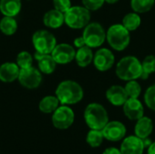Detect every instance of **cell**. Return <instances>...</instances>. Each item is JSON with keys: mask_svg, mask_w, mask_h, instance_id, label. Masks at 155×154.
<instances>
[{"mask_svg": "<svg viewBox=\"0 0 155 154\" xmlns=\"http://www.w3.org/2000/svg\"><path fill=\"white\" fill-rule=\"evenodd\" d=\"M32 44L39 54H51L57 44L54 35L48 30H38L32 36Z\"/></svg>", "mask_w": 155, "mask_h": 154, "instance_id": "cell-7", "label": "cell"}, {"mask_svg": "<svg viewBox=\"0 0 155 154\" xmlns=\"http://www.w3.org/2000/svg\"><path fill=\"white\" fill-rule=\"evenodd\" d=\"M155 0H131V7L134 12L144 14L149 12L154 5Z\"/></svg>", "mask_w": 155, "mask_h": 154, "instance_id": "cell-25", "label": "cell"}, {"mask_svg": "<svg viewBox=\"0 0 155 154\" xmlns=\"http://www.w3.org/2000/svg\"><path fill=\"white\" fill-rule=\"evenodd\" d=\"M148 154H155V143H153L148 147Z\"/></svg>", "mask_w": 155, "mask_h": 154, "instance_id": "cell-35", "label": "cell"}, {"mask_svg": "<svg viewBox=\"0 0 155 154\" xmlns=\"http://www.w3.org/2000/svg\"><path fill=\"white\" fill-rule=\"evenodd\" d=\"M16 64L20 69H25L33 66V56L26 51L20 52L16 56Z\"/></svg>", "mask_w": 155, "mask_h": 154, "instance_id": "cell-29", "label": "cell"}, {"mask_svg": "<svg viewBox=\"0 0 155 154\" xmlns=\"http://www.w3.org/2000/svg\"><path fill=\"white\" fill-rule=\"evenodd\" d=\"M74 121V113L68 105L59 106L52 115L53 125L58 130H66Z\"/></svg>", "mask_w": 155, "mask_h": 154, "instance_id": "cell-8", "label": "cell"}, {"mask_svg": "<svg viewBox=\"0 0 155 154\" xmlns=\"http://www.w3.org/2000/svg\"><path fill=\"white\" fill-rule=\"evenodd\" d=\"M17 80L23 87L29 90H34L40 86L42 84L43 76L39 69L31 66L28 68L20 69Z\"/></svg>", "mask_w": 155, "mask_h": 154, "instance_id": "cell-9", "label": "cell"}, {"mask_svg": "<svg viewBox=\"0 0 155 154\" xmlns=\"http://www.w3.org/2000/svg\"><path fill=\"white\" fill-rule=\"evenodd\" d=\"M103 154H122V152H121V150H119L115 147H110V148H107L106 150H104Z\"/></svg>", "mask_w": 155, "mask_h": 154, "instance_id": "cell-34", "label": "cell"}, {"mask_svg": "<svg viewBox=\"0 0 155 154\" xmlns=\"http://www.w3.org/2000/svg\"><path fill=\"white\" fill-rule=\"evenodd\" d=\"M22 8L21 0H0V12L5 16L17 15Z\"/></svg>", "mask_w": 155, "mask_h": 154, "instance_id": "cell-20", "label": "cell"}, {"mask_svg": "<svg viewBox=\"0 0 155 154\" xmlns=\"http://www.w3.org/2000/svg\"><path fill=\"white\" fill-rule=\"evenodd\" d=\"M55 96L63 105L78 103L84 98L83 87L75 81L64 80L61 82L55 90Z\"/></svg>", "mask_w": 155, "mask_h": 154, "instance_id": "cell-1", "label": "cell"}, {"mask_svg": "<svg viewBox=\"0 0 155 154\" xmlns=\"http://www.w3.org/2000/svg\"><path fill=\"white\" fill-rule=\"evenodd\" d=\"M104 139L110 142H119L124 138L126 134V127L118 121L108 122V123L102 130Z\"/></svg>", "mask_w": 155, "mask_h": 154, "instance_id": "cell-12", "label": "cell"}, {"mask_svg": "<svg viewBox=\"0 0 155 154\" xmlns=\"http://www.w3.org/2000/svg\"><path fill=\"white\" fill-rule=\"evenodd\" d=\"M144 103L149 109L155 112V84L151 85L145 91Z\"/></svg>", "mask_w": 155, "mask_h": 154, "instance_id": "cell-30", "label": "cell"}, {"mask_svg": "<svg viewBox=\"0 0 155 154\" xmlns=\"http://www.w3.org/2000/svg\"><path fill=\"white\" fill-rule=\"evenodd\" d=\"M124 115L131 121H137L143 116V105L138 98H128L123 105Z\"/></svg>", "mask_w": 155, "mask_h": 154, "instance_id": "cell-13", "label": "cell"}, {"mask_svg": "<svg viewBox=\"0 0 155 154\" xmlns=\"http://www.w3.org/2000/svg\"><path fill=\"white\" fill-rule=\"evenodd\" d=\"M83 37L85 44L91 48L100 47L106 40V32L100 23L93 22L89 23L83 32Z\"/></svg>", "mask_w": 155, "mask_h": 154, "instance_id": "cell-6", "label": "cell"}, {"mask_svg": "<svg viewBox=\"0 0 155 154\" xmlns=\"http://www.w3.org/2000/svg\"><path fill=\"white\" fill-rule=\"evenodd\" d=\"M108 102L114 106H123L129 98L124 87L121 85H112L105 93Z\"/></svg>", "mask_w": 155, "mask_h": 154, "instance_id": "cell-15", "label": "cell"}, {"mask_svg": "<svg viewBox=\"0 0 155 154\" xmlns=\"http://www.w3.org/2000/svg\"><path fill=\"white\" fill-rule=\"evenodd\" d=\"M84 117L87 126L93 130L102 131L109 122L106 109L97 103H92L86 106Z\"/></svg>", "mask_w": 155, "mask_h": 154, "instance_id": "cell-3", "label": "cell"}, {"mask_svg": "<svg viewBox=\"0 0 155 154\" xmlns=\"http://www.w3.org/2000/svg\"><path fill=\"white\" fill-rule=\"evenodd\" d=\"M104 137L103 134V132L100 130H93L91 129L86 136V143H88V145H90L93 148H97L99 146H101V144L103 143Z\"/></svg>", "mask_w": 155, "mask_h": 154, "instance_id": "cell-27", "label": "cell"}, {"mask_svg": "<svg viewBox=\"0 0 155 154\" xmlns=\"http://www.w3.org/2000/svg\"><path fill=\"white\" fill-rule=\"evenodd\" d=\"M106 40L114 50L124 51L128 47L131 41L130 31L122 24H114L108 28L106 32Z\"/></svg>", "mask_w": 155, "mask_h": 154, "instance_id": "cell-4", "label": "cell"}, {"mask_svg": "<svg viewBox=\"0 0 155 154\" xmlns=\"http://www.w3.org/2000/svg\"><path fill=\"white\" fill-rule=\"evenodd\" d=\"M43 22L46 27L57 29L64 24V14L54 8L51 9L45 14Z\"/></svg>", "mask_w": 155, "mask_h": 154, "instance_id": "cell-18", "label": "cell"}, {"mask_svg": "<svg viewBox=\"0 0 155 154\" xmlns=\"http://www.w3.org/2000/svg\"><path fill=\"white\" fill-rule=\"evenodd\" d=\"M142 23L141 16L139 15L138 13L135 12H131L126 14L122 20V25L130 32L137 30Z\"/></svg>", "mask_w": 155, "mask_h": 154, "instance_id": "cell-23", "label": "cell"}, {"mask_svg": "<svg viewBox=\"0 0 155 154\" xmlns=\"http://www.w3.org/2000/svg\"><path fill=\"white\" fill-rule=\"evenodd\" d=\"M20 68L16 63L6 62L0 65V81L10 84L18 79Z\"/></svg>", "mask_w": 155, "mask_h": 154, "instance_id": "cell-16", "label": "cell"}, {"mask_svg": "<svg viewBox=\"0 0 155 154\" xmlns=\"http://www.w3.org/2000/svg\"><path fill=\"white\" fill-rule=\"evenodd\" d=\"M115 74L116 76L123 81L137 80L141 78L143 74L142 63L135 56H124L117 63Z\"/></svg>", "mask_w": 155, "mask_h": 154, "instance_id": "cell-2", "label": "cell"}, {"mask_svg": "<svg viewBox=\"0 0 155 154\" xmlns=\"http://www.w3.org/2000/svg\"><path fill=\"white\" fill-rule=\"evenodd\" d=\"M143 144H144V147L146 148V147H149L153 143H152V141L150 140V139H148V138H145V139H143Z\"/></svg>", "mask_w": 155, "mask_h": 154, "instance_id": "cell-36", "label": "cell"}, {"mask_svg": "<svg viewBox=\"0 0 155 154\" xmlns=\"http://www.w3.org/2000/svg\"><path fill=\"white\" fill-rule=\"evenodd\" d=\"M75 53L74 46L66 43H62L55 45L51 54L57 64H67L74 60Z\"/></svg>", "mask_w": 155, "mask_h": 154, "instance_id": "cell-10", "label": "cell"}, {"mask_svg": "<svg viewBox=\"0 0 155 154\" xmlns=\"http://www.w3.org/2000/svg\"><path fill=\"white\" fill-rule=\"evenodd\" d=\"M124 89L129 98H139L142 93V86L136 80L127 81Z\"/></svg>", "mask_w": 155, "mask_h": 154, "instance_id": "cell-28", "label": "cell"}, {"mask_svg": "<svg viewBox=\"0 0 155 154\" xmlns=\"http://www.w3.org/2000/svg\"><path fill=\"white\" fill-rule=\"evenodd\" d=\"M104 0H82L83 5L89 11H96L100 9L104 5Z\"/></svg>", "mask_w": 155, "mask_h": 154, "instance_id": "cell-31", "label": "cell"}, {"mask_svg": "<svg viewBox=\"0 0 155 154\" xmlns=\"http://www.w3.org/2000/svg\"><path fill=\"white\" fill-rule=\"evenodd\" d=\"M74 45L75 47H77V48H81V47L86 45L85 41H84V38L83 37V35L80 36V37H77V38H75L74 40Z\"/></svg>", "mask_w": 155, "mask_h": 154, "instance_id": "cell-33", "label": "cell"}, {"mask_svg": "<svg viewBox=\"0 0 155 154\" xmlns=\"http://www.w3.org/2000/svg\"><path fill=\"white\" fill-rule=\"evenodd\" d=\"M35 58L37 61L38 69L42 74H51L55 71L57 64L51 54H39L35 52Z\"/></svg>", "mask_w": 155, "mask_h": 154, "instance_id": "cell-17", "label": "cell"}, {"mask_svg": "<svg viewBox=\"0 0 155 154\" xmlns=\"http://www.w3.org/2000/svg\"><path fill=\"white\" fill-rule=\"evenodd\" d=\"M105 3L107 4H110V5H114V4H116L119 0H104Z\"/></svg>", "mask_w": 155, "mask_h": 154, "instance_id": "cell-37", "label": "cell"}, {"mask_svg": "<svg viewBox=\"0 0 155 154\" xmlns=\"http://www.w3.org/2000/svg\"><path fill=\"white\" fill-rule=\"evenodd\" d=\"M17 30V22L13 16H5L0 20V31L5 35H12Z\"/></svg>", "mask_w": 155, "mask_h": 154, "instance_id": "cell-24", "label": "cell"}, {"mask_svg": "<svg viewBox=\"0 0 155 154\" xmlns=\"http://www.w3.org/2000/svg\"><path fill=\"white\" fill-rule=\"evenodd\" d=\"M115 61L114 54L108 48H101L94 54V65L100 72L110 70Z\"/></svg>", "mask_w": 155, "mask_h": 154, "instance_id": "cell-11", "label": "cell"}, {"mask_svg": "<svg viewBox=\"0 0 155 154\" xmlns=\"http://www.w3.org/2000/svg\"><path fill=\"white\" fill-rule=\"evenodd\" d=\"M142 67L143 74L141 75V79L146 80L155 72V55H147L142 62Z\"/></svg>", "mask_w": 155, "mask_h": 154, "instance_id": "cell-26", "label": "cell"}, {"mask_svg": "<svg viewBox=\"0 0 155 154\" xmlns=\"http://www.w3.org/2000/svg\"><path fill=\"white\" fill-rule=\"evenodd\" d=\"M53 5H54V9H56L64 14L66 11H68L70 9V7L72 6L70 0H53Z\"/></svg>", "mask_w": 155, "mask_h": 154, "instance_id": "cell-32", "label": "cell"}, {"mask_svg": "<svg viewBox=\"0 0 155 154\" xmlns=\"http://www.w3.org/2000/svg\"><path fill=\"white\" fill-rule=\"evenodd\" d=\"M60 102L55 95L45 96L39 103V110L44 113H53L58 107Z\"/></svg>", "mask_w": 155, "mask_h": 154, "instance_id": "cell-22", "label": "cell"}, {"mask_svg": "<svg viewBox=\"0 0 155 154\" xmlns=\"http://www.w3.org/2000/svg\"><path fill=\"white\" fill-rule=\"evenodd\" d=\"M74 59L78 66L82 68L87 67L91 63H93V60H94V54H93L92 48L87 45L78 48V50L75 53Z\"/></svg>", "mask_w": 155, "mask_h": 154, "instance_id": "cell-21", "label": "cell"}, {"mask_svg": "<svg viewBox=\"0 0 155 154\" xmlns=\"http://www.w3.org/2000/svg\"><path fill=\"white\" fill-rule=\"evenodd\" d=\"M91 11L84 5L71 6L64 13V24L72 29L84 28L91 20Z\"/></svg>", "mask_w": 155, "mask_h": 154, "instance_id": "cell-5", "label": "cell"}, {"mask_svg": "<svg viewBox=\"0 0 155 154\" xmlns=\"http://www.w3.org/2000/svg\"><path fill=\"white\" fill-rule=\"evenodd\" d=\"M153 123L149 117L143 116L142 118L137 120L134 128V133L137 137L141 139L148 138L153 133Z\"/></svg>", "mask_w": 155, "mask_h": 154, "instance_id": "cell-19", "label": "cell"}, {"mask_svg": "<svg viewBox=\"0 0 155 154\" xmlns=\"http://www.w3.org/2000/svg\"><path fill=\"white\" fill-rule=\"evenodd\" d=\"M144 148L143 139L133 135L124 140L120 150L122 154H143Z\"/></svg>", "mask_w": 155, "mask_h": 154, "instance_id": "cell-14", "label": "cell"}]
</instances>
